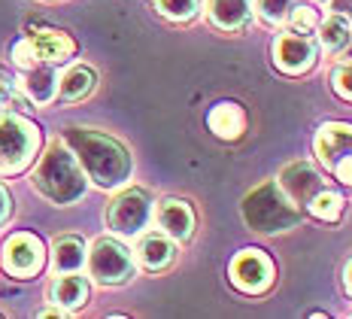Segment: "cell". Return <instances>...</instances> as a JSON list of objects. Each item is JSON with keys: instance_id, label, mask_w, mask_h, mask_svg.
<instances>
[{"instance_id": "f546056e", "label": "cell", "mask_w": 352, "mask_h": 319, "mask_svg": "<svg viewBox=\"0 0 352 319\" xmlns=\"http://www.w3.org/2000/svg\"><path fill=\"white\" fill-rule=\"evenodd\" d=\"M343 286H346V292L352 295V258H349L346 268H343Z\"/></svg>"}, {"instance_id": "3957f363", "label": "cell", "mask_w": 352, "mask_h": 319, "mask_svg": "<svg viewBox=\"0 0 352 319\" xmlns=\"http://www.w3.org/2000/svg\"><path fill=\"white\" fill-rule=\"evenodd\" d=\"M240 213H243L246 225L261 234L292 231L300 222V210L276 180H264L261 185H255L240 204Z\"/></svg>"}, {"instance_id": "4fadbf2b", "label": "cell", "mask_w": 352, "mask_h": 319, "mask_svg": "<svg viewBox=\"0 0 352 319\" xmlns=\"http://www.w3.org/2000/svg\"><path fill=\"white\" fill-rule=\"evenodd\" d=\"M28 43H31L36 61H46V64H61L73 55V40L64 31H52V28L36 31L34 37H28Z\"/></svg>"}, {"instance_id": "6da1fadb", "label": "cell", "mask_w": 352, "mask_h": 319, "mask_svg": "<svg viewBox=\"0 0 352 319\" xmlns=\"http://www.w3.org/2000/svg\"><path fill=\"white\" fill-rule=\"evenodd\" d=\"M64 140H67L70 152L76 155V161L85 167L88 180H94L100 189H116V185L128 183L134 161L119 140L91 128H67Z\"/></svg>"}, {"instance_id": "1f68e13d", "label": "cell", "mask_w": 352, "mask_h": 319, "mask_svg": "<svg viewBox=\"0 0 352 319\" xmlns=\"http://www.w3.org/2000/svg\"><path fill=\"white\" fill-rule=\"evenodd\" d=\"M343 52H346V58L352 61V37H349V43H346V46H343Z\"/></svg>"}, {"instance_id": "f1b7e54d", "label": "cell", "mask_w": 352, "mask_h": 319, "mask_svg": "<svg viewBox=\"0 0 352 319\" xmlns=\"http://www.w3.org/2000/svg\"><path fill=\"white\" fill-rule=\"evenodd\" d=\"M6 103H12V85L0 79V107H6Z\"/></svg>"}, {"instance_id": "2e32d148", "label": "cell", "mask_w": 352, "mask_h": 319, "mask_svg": "<svg viewBox=\"0 0 352 319\" xmlns=\"http://www.w3.org/2000/svg\"><path fill=\"white\" fill-rule=\"evenodd\" d=\"M176 258L173 243L167 240L164 234H146L140 243H137V262L143 265L146 271H164L170 268Z\"/></svg>"}, {"instance_id": "52a82bcc", "label": "cell", "mask_w": 352, "mask_h": 319, "mask_svg": "<svg viewBox=\"0 0 352 319\" xmlns=\"http://www.w3.org/2000/svg\"><path fill=\"white\" fill-rule=\"evenodd\" d=\"M316 155L340 183L352 185V125L328 122L316 134Z\"/></svg>"}, {"instance_id": "277c9868", "label": "cell", "mask_w": 352, "mask_h": 319, "mask_svg": "<svg viewBox=\"0 0 352 319\" xmlns=\"http://www.w3.org/2000/svg\"><path fill=\"white\" fill-rule=\"evenodd\" d=\"M40 150V131L16 113L0 116V176L21 174Z\"/></svg>"}, {"instance_id": "44dd1931", "label": "cell", "mask_w": 352, "mask_h": 319, "mask_svg": "<svg viewBox=\"0 0 352 319\" xmlns=\"http://www.w3.org/2000/svg\"><path fill=\"white\" fill-rule=\"evenodd\" d=\"M352 37V28H349V19L343 12H334L322 21V46L328 52H343V46L349 43Z\"/></svg>"}, {"instance_id": "ba28073f", "label": "cell", "mask_w": 352, "mask_h": 319, "mask_svg": "<svg viewBox=\"0 0 352 319\" xmlns=\"http://www.w3.org/2000/svg\"><path fill=\"white\" fill-rule=\"evenodd\" d=\"M0 262H3V271L10 274V277L31 280L43 271V265H46V249H43L40 237L21 231V234H12L10 240L3 243V256H0Z\"/></svg>"}, {"instance_id": "cb8c5ba5", "label": "cell", "mask_w": 352, "mask_h": 319, "mask_svg": "<svg viewBox=\"0 0 352 319\" xmlns=\"http://www.w3.org/2000/svg\"><path fill=\"white\" fill-rule=\"evenodd\" d=\"M295 6V0H258V12L264 21H270V25H280L289 16V10Z\"/></svg>"}, {"instance_id": "9c48e42d", "label": "cell", "mask_w": 352, "mask_h": 319, "mask_svg": "<svg viewBox=\"0 0 352 319\" xmlns=\"http://www.w3.org/2000/svg\"><path fill=\"white\" fill-rule=\"evenodd\" d=\"M231 283L243 295H261L274 283V262L261 249H240L231 262Z\"/></svg>"}, {"instance_id": "7c38bea8", "label": "cell", "mask_w": 352, "mask_h": 319, "mask_svg": "<svg viewBox=\"0 0 352 319\" xmlns=\"http://www.w3.org/2000/svg\"><path fill=\"white\" fill-rule=\"evenodd\" d=\"M158 225L164 228L167 237L173 240H188L195 231V213L186 201H176V198H167L158 207Z\"/></svg>"}, {"instance_id": "5b68a950", "label": "cell", "mask_w": 352, "mask_h": 319, "mask_svg": "<svg viewBox=\"0 0 352 319\" xmlns=\"http://www.w3.org/2000/svg\"><path fill=\"white\" fill-rule=\"evenodd\" d=\"M85 262L91 277L100 286H122L134 277V256L113 237H98L91 243V252L85 256Z\"/></svg>"}, {"instance_id": "8fae6325", "label": "cell", "mask_w": 352, "mask_h": 319, "mask_svg": "<svg viewBox=\"0 0 352 319\" xmlns=\"http://www.w3.org/2000/svg\"><path fill=\"white\" fill-rule=\"evenodd\" d=\"M280 185H283L285 195H289L292 201H298V204H307L319 189H325L322 176L307 165V161H292V165L280 174Z\"/></svg>"}, {"instance_id": "83f0119b", "label": "cell", "mask_w": 352, "mask_h": 319, "mask_svg": "<svg viewBox=\"0 0 352 319\" xmlns=\"http://www.w3.org/2000/svg\"><path fill=\"white\" fill-rule=\"evenodd\" d=\"M10 213H12V198L6 192V185H0V225L10 219Z\"/></svg>"}, {"instance_id": "9a60e30c", "label": "cell", "mask_w": 352, "mask_h": 319, "mask_svg": "<svg viewBox=\"0 0 352 319\" xmlns=\"http://www.w3.org/2000/svg\"><path fill=\"white\" fill-rule=\"evenodd\" d=\"M252 19V0H210V21L222 31H240Z\"/></svg>"}, {"instance_id": "484cf974", "label": "cell", "mask_w": 352, "mask_h": 319, "mask_svg": "<svg viewBox=\"0 0 352 319\" xmlns=\"http://www.w3.org/2000/svg\"><path fill=\"white\" fill-rule=\"evenodd\" d=\"M334 92L340 94L343 101H352V64L334 70Z\"/></svg>"}, {"instance_id": "e0dca14e", "label": "cell", "mask_w": 352, "mask_h": 319, "mask_svg": "<svg viewBox=\"0 0 352 319\" xmlns=\"http://www.w3.org/2000/svg\"><path fill=\"white\" fill-rule=\"evenodd\" d=\"M49 298H52V304L61 307L64 313H67V310H76L88 301V283L82 277H76V271L61 274V277L49 286Z\"/></svg>"}, {"instance_id": "30bf717a", "label": "cell", "mask_w": 352, "mask_h": 319, "mask_svg": "<svg viewBox=\"0 0 352 319\" xmlns=\"http://www.w3.org/2000/svg\"><path fill=\"white\" fill-rule=\"evenodd\" d=\"M316 61V43L310 40L307 34H280L274 43V64L283 73H307Z\"/></svg>"}, {"instance_id": "7402d4cb", "label": "cell", "mask_w": 352, "mask_h": 319, "mask_svg": "<svg viewBox=\"0 0 352 319\" xmlns=\"http://www.w3.org/2000/svg\"><path fill=\"white\" fill-rule=\"evenodd\" d=\"M307 207H310V213L316 219H325V222H337L343 213V198L337 195V192L331 189H319L316 195L307 201Z\"/></svg>"}, {"instance_id": "ac0fdd59", "label": "cell", "mask_w": 352, "mask_h": 319, "mask_svg": "<svg viewBox=\"0 0 352 319\" xmlns=\"http://www.w3.org/2000/svg\"><path fill=\"white\" fill-rule=\"evenodd\" d=\"M85 243H82V237H76V234H64V237H58L55 240V247H52V265H55V274H73V271H79L85 265Z\"/></svg>"}, {"instance_id": "d4e9b609", "label": "cell", "mask_w": 352, "mask_h": 319, "mask_svg": "<svg viewBox=\"0 0 352 319\" xmlns=\"http://www.w3.org/2000/svg\"><path fill=\"white\" fill-rule=\"evenodd\" d=\"M285 19H289L292 28H295V31H300V34L313 31V28L319 25V16H316V10H313V6H292Z\"/></svg>"}, {"instance_id": "4dcf8cb0", "label": "cell", "mask_w": 352, "mask_h": 319, "mask_svg": "<svg viewBox=\"0 0 352 319\" xmlns=\"http://www.w3.org/2000/svg\"><path fill=\"white\" fill-rule=\"evenodd\" d=\"M346 6H352V0H334V10L337 12H346Z\"/></svg>"}, {"instance_id": "d6986e66", "label": "cell", "mask_w": 352, "mask_h": 319, "mask_svg": "<svg viewBox=\"0 0 352 319\" xmlns=\"http://www.w3.org/2000/svg\"><path fill=\"white\" fill-rule=\"evenodd\" d=\"M94 83H98L94 70L91 68H82V64H76V68H70L61 79H58V92H61L64 101H82V98L91 94Z\"/></svg>"}, {"instance_id": "603a6c76", "label": "cell", "mask_w": 352, "mask_h": 319, "mask_svg": "<svg viewBox=\"0 0 352 319\" xmlns=\"http://www.w3.org/2000/svg\"><path fill=\"white\" fill-rule=\"evenodd\" d=\"M155 6L170 21H188L197 12V0H155Z\"/></svg>"}, {"instance_id": "5bb4252c", "label": "cell", "mask_w": 352, "mask_h": 319, "mask_svg": "<svg viewBox=\"0 0 352 319\" xmlns=\"http://www.w3.org/2000/svg\"><path fill=\"white\" fill-rule=\"evenodd\" d=\"M207 125H210V131H212L216 137H222V140H237V137L246 131V113L237 107V103L222 101V103H216V107L210 110Z\"/></svg>"}, {"instance_id": "7a4b0ae2", "label": "cell", "mask_w": 352, "mask_h": 319, "mask_svg": "<svg viewBox=\"0 0 352 319\" xmlns=\"http://www.w3.org/2000/svg\"><path fill=\"white\" fill-rule=\"evenodd\" d=\"M34 189L58 207L76 204L85 195V174L64 143H52L34 170Z\"/></svg>"}, {"instance_id": "8992f818", "label": "cell", "mask_w": 352, "mask_h": 319, "mask_svg": "<svg viewBox=\"0 0 352 319\" xmlns=\"http://www.w3.org/2000/svg\"><path fill=\"white\" fill-rule=\"evenodd\" d=\"M152 219V198L143 189H124L107 207V225L119 237H137Z\"/></svg>"}, {"instance_id": "4316f807", "label": "cell", "mask_w": 352, "mask_h": 319, "mask_svg": "<svg viewBox=\"0 0 352 319\" xmlns=\"http://www.w3.org/2000/svg\"><path fill=\"white\" fill-rule=\"evenodd\" d=\"M12 61L19 64V68H34L36 64V58H34V49H31V43L28 40H21V43H16V46H12Z\"/></svg>"}, {"instance_id": "ffe728a7", "label": "cell", "mask_w": 352, "mask_h": 319, "mask_svg": "<svg viewBox=\"0 0 352 319\" xmlns=\"http://www.w3.org/2000/svg\"><path fill=\"white\" fill-rule=\"evenodd\" d=\"M25 92H28V98H31L34 103H49L55 98V92H58V76H55V70L49 68H28V76H25Z\"/></svg>"}]
</instances>
